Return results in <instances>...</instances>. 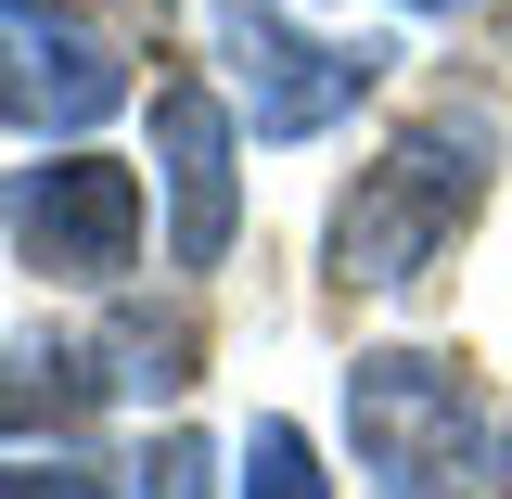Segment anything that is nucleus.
<instances>
[{"label":"nucleus","mask_w":512,"mask_h":499,"mask_svg":"<svg viewBox=\"0 0 512 499\" xmlns=\"http://www.w3.org/2000/svg\"><path fill=\"white\" fill-rule=\"evenodd\" d=\"M474 205H487V128L461 116H423L397 128L359 180L333 192V282H372V295H397V282H423L461 231H474Z\"/></svg>","instance_id":"f257e3e1"},{"label":"nucleus","mask_w":512,"mask_h":499,"mask_svg":"<svg viewBox=\"0 0 512 499\" xmlns=\"http://www.w3.org/2000/svg\"><path fill=\"white\" fill-rule=\"evenodd\" d=\"M346 436L372 499H474L487 487V397L436 346H372L346 372Z\"/></svg>","instance_id":"f03ea898"},{"label":"nucleus","mask_w":512,"mask_h":499,"mask_svg":"<svg viewBox=\"0 0 512 499\" xmlns=\"http://www.w3.org/2000/svg\"><path fill=\"white\" fill-rule=\"evenodd\" d=\"M205 26H218V52L244 64L256 141H320L333 116H359V90L397 64V52H372V39H308L282 0H205Z\"/></svg>","instance_id":"7ed1b4c3"},{"label":"nucleus","mask_w":512,"mask_h":499,"mask_svg":"<svg viewBox=\"0 0 512 499\" xmlns=\"http://www.w3.org/2000/svg\"><path fill=\"white\" fill-rule=\"evenodd\" d=\"M0 231H13V256L39 282H116V269H141V167H116V154H39L0 192Z\"/></svg>","instance_id":"20e7f679"},{"label":"nucleus","mask_w":512,"mask_h":499,"mask_svg":"<svg viewBox=\"0 0 512 499\" xmlns=\"http://www.w3.org/2000/svg\"><path fill=\"white\" fill-rule=\"evenodd\" d=\"M128 103V64L77 26V13H52V0H0V128H39V141H64L77 154V128H103Z\"/></svg>","instance_id":"39448f33"},{"label":"nucleus","mask_w":512,"mask_h":499,"mask_svg":"<svg viewBox=\"0 0 512 499\" xmlns=\"http://www.w3.org/2000/svg\"><path fill=\"white\" fill-rule=\"evenodd\" d=\"M154 180H167V269H218L244 231V167H231V103L218 90H154Z\"/></svg>","instance_id":"423d86ee"},{"label":"nucleus","mask_w":512,"mask_h":499,"mask_svg":"<svg viewBox=\"0 0 512 499\" xmlns=\"http://www.w3.org/2000/svg\"><path fill=\"white\" fill-rule=\"evenodd\" d=\"M116 397V372H103V346H77V333H13L0 346V436H77L90 410Z\"/></svg>","instance_id":"0eeeda50"},{"label":"nucleus","mask_w":512,"mask_h":499,"mask_svg":"<svg viewBox=\"0 0 512 499\" xmlns=\"http://www.w3.org/2000/svg\"><path fill=\"white\" fill-rule=\"evenodd\" d=\"M103 372H116L128 397L192 384V308H116V320H103Z\"/></svg>","instance_id":"6e6552de"},{"label":"nucleus","mask_w":512,"mask_h":499,"mask_svg":"<svg viewBox=\"0 0 512 499\" xmlns=\"http://www.w3.org/2000/svg\"><path fill=\"white\" fill-rule=\"evenodd\" d=\"M231 499H333L320 487V448L282 423V410H256V436H244V487Z\"/></svg>","instance_id":"1a4fd4ad"},{"label":"nucleus","mask_w":512,"mask_h":499,"mask_svg":"<svg viewBox=\"0 0 512 499\" xmlns=\"http://www.w3.org/2000/svg\"><path fill=\"white\" fill-rule=\"evenodd\" d=\"M0 499H116V474L77 461V448H52V461H0Z\"/></svg>","instance_id":"9d476101"},{"label":"nucleus","mask_w":512,"mask_h":499,"mask_svg":"<svg viewBox=\"0 0 512 499\" xmlns=\"http://www.w3.org/2000/svg\"><path fill=\"white\" fill-rule=\"evenodd\" d=\"M141 499H218V448H205V436H154Z\"/></svg>","instance_id":"9b49d317"},{"label":"nucleus","mask_w":512,"mask_h":499,"mask_svg":"<svg viewBox=\"0 0 512 499\" xmlns=\"http://www.w3.org/2000/svg\"><path fill=\"white\" fill-rule=\"evenodd\" d=\"M487 499H512V423H500V448H487Z\"/></svg>","instance_id":"f8f14e48"},{"label":"nucleus","mask_w":512,"mask_h":499,"mask_svg":"<svg viewBox=\"0 0 512 499\" xmlns=\"http://www.w3.org/2000/svg\"><path fill=\"white\" fill-rule=\"evenodd\" d=\"M397 13H474V0H397Z\"/></svg>","instance_id":"ddd939ff"}]
</instances>
